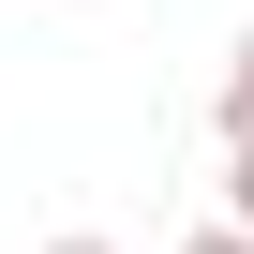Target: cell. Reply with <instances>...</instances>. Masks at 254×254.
<instances>
[{
	"instance_id": "obj_2",
	"label": "cell",
	"mask_w": 254,
	"mask_h": 254,
	"mask_svg": "<svg viewBox=\"0 0 254 254\" xmlns=\"http://www.w3.org/2000/svg\"><path fill=\"white\" fill-rule=\"evenodd\" d=\"M224 224H254V135H224Z\"/></svg>"
},
{
	"instance_id": "obj_4",
	"label": "cell",
	"mask_w": 254,
	"mask_h": 254,
	"mask_svg": "<svg viewBox=\"0 0 254 254\" xmlns=\"http://www.w3.org/2000/svg\"><path fill=\"white\" fill-rule=\"evenodd\" d=\"M45 254H120V239H90V224H75V239H45Z\"/></svg>"
},
{
	"instance_id": "obj_3",
	"label": "cell",
	"mask_w": 254,
	"mask_h": 254,
	"mask_svg": "<svg viewBox=\"0 0 254 254\" xmlns=\"http://www.w3.org/2000/svg\"><path fill=\"white\" fill-rule=\"evenodd\" d=\"M180 254H254V224H194V239H180Z\"/></svg>"
},
{
	"instance_id": "obj_1",
	"label": "cell",
	"mask_w": 254,
	"mask_h": 254,
	"mask_svg": "<svg viewBox=\"0 0 254 254\" xmlns=\"http://www.w3.org/2000/svg\"><path fill=\"white\" fill-rule=\"evenodd\" d=\"M209 135H254V30H239V60H224V90H209Z\"/></svg>"
}]
</instances>
